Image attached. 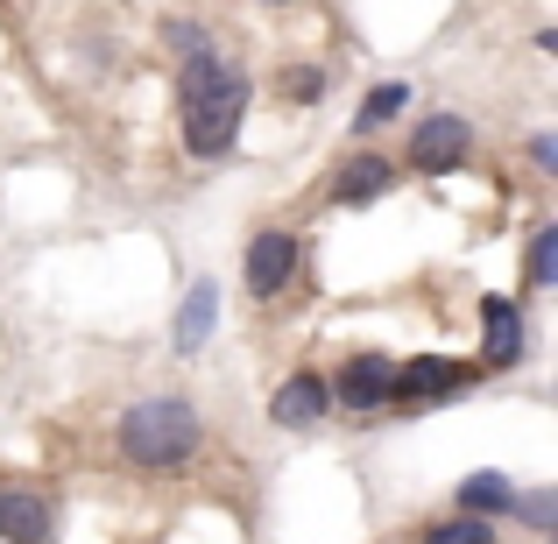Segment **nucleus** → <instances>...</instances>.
<instances>
[{"label": "nucleus", "instance_id": "1", "mask_svg": "<svg viewBox=\"0 0 558 544\" xmlns=\"http://www.w3.org/2000/svg\"><path fill=\"white\" fill-rule=\"evenodd\" d=\"M178 107H184V142L191 156H227L247 113V85L233 64H219V50H191L184 78H178Z\"/></svg>", "mask_w": 558, "mask_h": 544}, {"label": "nucleus", "instance_id": "2", "mask_svg": "<svg viewBox=\"0 0 558 544\" xmlns=\"http://www.w3.org/2000/svg\"><path fill=\"white\" fill-rule=\"evenodd\" d=\"M191 446H198V410L178 403V396H149V403H135L121 418V452L135 467H149V474L191 460Z\"/></svg>", "mask_w": 558, "mask_h": 544}, {"label": "nucleus", "instance_id": "3", "mask_svg": "<svg viewBox=\"0 0 558 544\" xmlns=\"http://www.w3.org/2000/svg\"><path fill=\"white\" fill-rule=\"evenodd\" d=\"M290 276H298V241L290 233H255V247H247V290L276 298V290H290Z\"/></svg>", "mask_w": 558, "mask_h": 544}, {"label": "nucleus", "instance_id": "4", "mask_svg": "<svg viewBox=\"0 0 558 544\" xmlns=\"http://www.w3.org/2000/svg\"><path fill=\"white\" fill-rule=\"evenodd\" d=\"M466 142H474V135H466L460 113H432V121L410 135V164H417V170H452L466 156Z\"/></svg>", "mask_w": 558, "mask_h": 544}, {"label": "nucleus", "instance_id": "5", "mask_svg": "<svg viewBox=\"0 0 558 544\" xmlns=\"http://www.w3.org/2000/svg\"><path fill=\"white\" fill-rule=\"evenodd\" d=\"M466 382H474L466 361H410L403 375H396L389 403H432V396H452V389H466Z\"/></svg>", "mask_w": 558, "mask_h": 544}, {"label": "nucleus", "instance_id": "6", "mask_svg": "<svg viewBox=\"0 0 558 544\" xmlns=\"http://www.w3.org/2000/svg\"><path fill=\"white\" fill-rule=\"evenodd\" d=\"M389 389H396V367L381 361V354L347 361V367H340V382H332V396H340L347 410H375V403H389Z\"/></svg>", "mask_w": 558, "mask_h": 544}, {"label": "nucleus", "instance_id": "7", "mask_svg": "<svg viewBox=\"0 0 558 544\" xmlns=\"http://www.w3.org/2000/svg\"><path fill=\"white\" fill-rule=\"evenodd\" d=\"M0 537L8 544H50V503L36 488H0Z\"/></svg>", "mask_w": 558, "mask_h": 544}, {"label": "nucleus", "instance_id": "8", "mask_svg": "<svg viewBox=\"0 0 558 544\" xmlns=\"http://www.w3.org/2000/svg\"><path fill=\"white\" fill-rule=\"evenodd\" d=\"M326 403H332L326 375H290L283 389L269 396V418L276 424H318V418H326Z\"/></svg>", "mask_w": 558, "mask_h": 544}, {"label": "nucleus", "instance_id": "9", "mask_svg": "<svg viewBox=\"0 0 558 544\" xmlns=\"http://www.w3.org/2000/svg\"><path fill=\"white\" fill-rule=\"evenodd\" d=\"M389 184H396V170L381 164V156H354V164L340 170V184H332V205H368V198H381Z\"/></svg>", "mask_w": 558, "mask_h": 544}, {"label": "nucleus", "instance_id": "10", "mask_svg": "<svg viewBox=\"0 0 558 544\" xmlns=\"http://www.w3.org/2000/svg\"><path fill=\"white\" fill-rule=\"evenodd\" d=\"M481 318H488V367H509L523 354V312L517 304H502V298H488L481 304Z\"/></svg>", "mask_w": 558, "mask_h": 544}, {"label": "nucleus", "instance_id": "11", "mask_svg": "<svg viewBox=\"0 0 558 544\" xmlns=\"http://www.w3.org/2000/svg\"><path fill=\"white\" fill-rule=\"evenodd\" d=\"M219 318V283H198L184 298V318H178V347H205V333H213Z\"/></svg>", "mask_w": 558, "mask_h": 544}, {"label": "nucleus", "instance_id": "12", "mask_svg": "<svg viewBox=\"0 0 558 544\" xmlns=\"http://www.w3.org/2000/svg\"><path fill=\"white\" fill-rule=\"evenodd\" d=\"M509 503H517V488H509L502 474H466L460 481V509L466 517H488V509H509Z\"/></svg>", "mask_w": 558, "mask_h": 544}, {"label": "nucleus", "instance_id": "13", "mask_svg": "<svg viewBox=\"0 0 558 544\" xmlns=\"http://www.w3.org/2000/svg\"><path fill=\"white\" fill-rule=\"evenodd\" d=\"M410 107V85H375V93H368V107H361L354 113V128H361V135H368V128H381V121H396V113H403Z\"/></svg>", "mask_w": 558, "mask_h": 544}, {"label": "nucleus", "instance_id": "14", "mask_svg": "<svg viewBox=\"0 0 558 544\" xmlns=\"http://www.w3.org/2000/svg\"><path fill=\"white\" fill-rule=\"evenodd\" d=\"M558 276V227H537V241H531V283L545 290Z\"/></svg>", "mask_w": 558, "mask_h": 544}, {"label": "nucleus", "instance_id": "15", "mask_svg": "<svg viewBox=\"0 0 558 544\" xmlns=\"http://www.w3.org/2000/svg\"><path fill=\"white\" fill-rule=\"evenodd\" d=\"M424 544H488V523L481 517H460V523H432Z\"/></svg>", "mask_w": 558, "mask_h": 544}, {"label": "nucleus", "instance_id": "16", "mask_svg": "<svg viewBox=\"0 0 558 544\" xmlns=\"http://www.w3.org/2000/svg\"><path fill=\"white\" fill-rule=\"evenodd\" d=\"M290 93H298V99H318V93H326V78H318V71H290Z\"/></svg>", "mask_w": 558, "mask_h": 544}]
</instances>
